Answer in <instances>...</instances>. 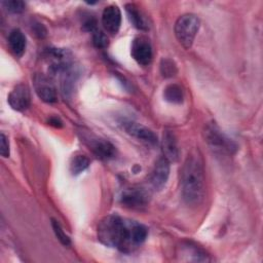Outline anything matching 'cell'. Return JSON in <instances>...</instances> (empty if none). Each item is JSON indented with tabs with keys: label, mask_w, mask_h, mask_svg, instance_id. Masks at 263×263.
Here are the masks:
<instances>
[{
	"label": "cell",
	"mask_w": 263,
	"mask_h": 263,
	"mask_svg": "<svg viewBox=\"0 0 263 263\" xmlns=\"http://www.w3.org/2000/svg\"><path fill=\"white\" fill-rule=\"evenodd\" d=\"M163 97L165 101L174 104H180L183 102L184 93L180 85L170 84L163 90Z\"/></svg>",
	"instance_id": "obj_18"
},
{
	"label": "cell",
	"mask_w": 263,
	"mask_h": 263,
	"mask_svg": "<svg viewBox=\"0 0 263 263\" xmlns=\"http://www.w3.org/2000/svg\"><path fill=\"white\" fill-rule=\"evenodd\" d=\"M198 29L199 20L192 13H185L179 16L174 27L177 40L186 49H189L192 46Z\"/></svg>",
	"instance_id": "obj_3"
},
{
	"label": "cell",
	"mask_w": 263,
	"mask_h": 263,
	"mask_svg": "<svg viewBox=\"0 0 263 263\" xmlns=\"http://www.w3.org/2000/svg\"><path fill=\"white\" fill-rule=\"evenodd\" d=\"M92 42L96 47L105 48L109 44V39L105 33H103L102 31L96 30L93 31V34H92Z\"/></svg>",
	"instance_id": "obj_22"
},
{
	"label": "cell",
	"mask_w": 263,
	"mask_h": 263,
	"mask_svg": "<svg viewBox=\"0 0 263 263\" xmlns=\"http://www.w3.org/2000/svg\"><path fill=\"white\" fill-rule=\"evenodd\" d=\"M2 4L4 7L11 13H21L25 10V3L20 0H9V1H3Z\"/></svg>",
	"instance_id": "obj_21"
},
{
	"label": "cell",
	"mask_w": 263,
	"mask_h": 263,
	"mask_svg": "<svg viewBox=\"0 0 263 263\" xmlns=\"http://www.w3.org/2000/svg\"><path fill=\"white\" fill-rule=\"evenodd\" d=\"M89 163L90 161L87 156L84 154H76L70 161V172L74 176L79 175L88 167Z\"/></svg>",
	"instance_id": "obj_17"
},
{
	"label": "cell",
	"mask_w": 263,
	"mask_h": 263,
	"mask_svg": "<svg viewBox=\"0 0 263 263\" xmlns=\"http://www.w3.org/2000/svg\"><path fill=\"white\" fill-rule=\"evenodd\" d=\"M168 176H170V161L164 157L159 158L156 161L150 176V182L152 187L155 190H161L165 186Z\"/></svg>",
	"instance_id": "obj_12"
},
{
	"label": "cell",
	"mask_w": 263,
	"mask_h": 263,
	"mask_svg": "<svg viewBox=\"0 0 263 263\" xmlns=\"http://www.w3.org/2000/svg\"><path fill=\"white\" fill-rule=\"evenodd\" d=\"M0 153L3 157L7 158L9 157V142L7 137L1 133V148H0Z\"/></svg>",
	"instance_id": "obj_23"
},
{
	"label": "cell",
	"mask_w": 263,
	"mask_h": 263,
	"mask_svg": "<svg viewBox=\"0 0 263 263\" xmlns=\"http://www.w3.org/2000/svg\"><path fill=\"white\" fill-rule=\"evenodd\" d=\"M31 103V93L27 84L20 83L8 95V104L15 111L26 110Z\"/></svg>",
	"instance_id": "obj_10"
},
{
	"label": "cell",
	"mask_w": 263,
	"mask_h": 263,
	"mask_svg": "<svg viewBox=\"0 0 263 263\" xmlns=\"http://www.w3.org/2000/svg\"><path fill=\"white\" fill-rule=\"evenodd\" d=\"M120 202L129 209L140 210L145 208L149 202V194L143 188L132 187L122 191Z\"/></svg>",
	"instance_id": "obj_9"
},
{
	"label": "cell",
	"mask_w": 263,
	"mask_h": 263,
	"mask_svg": "<svg viewBox=\"0 0 263 263\" xmlns=\"http://www.w3.org/2000/svg\"><path fill=\"white\" fill-rule=\"evenodd\" d=\"M181 255L188 256L187 261H208V255L197 246L186 243L181 247Z\"/></svg>",
	"instance_id": "obj_16"
},
{
	"label": "cell",
	"mask_w": 263,
	"mask_h": 263,
	"mask_svg": "<svg viewBox=\"0 0 263 263\" xmlns=\"http://www.w3.org/2000/svg\"><path fill=\"white\" fill-rule=\"evenodd\" d=\"M8 45L11 50V52L17 57L21 58L26 50V36L20 29H14L10 32L8 36Z\"/></svg>",
	"instance_id": "obj_15"
},
{
	"label": "cell",
	"mask_w": 263,
	"mask_h": 263,
	"mask_svg": "<svg viewBox=\"0 0 263 263\" xmlns=\"http://www.w3.org/2000/svg\"><path fill=\"white\" fill-rule=\"evenodd\" d=\"M159 68H160V73H161L162 77H164V78H171V77L175 76L178 72L175 62L167 58L161 60Z\"/></svg>",
	"instance_id": "obj_19"
},
{
	"label": "cell",
	"mask_w": 263,
	"mask_h": 263,
	"mask_svg": "<svg viewBox=\"0 0 263 263\" xmlns=\"http://www.w3.org/2000/svg\"><path fill=\"white\" fill-rule=\"evenodd\" d=\"M130 54L133 59L142 66H147L152 60V46L146 36H137L132 43Z\"/></svg>",
	"instance_id": "obj_8"
},
{
	"label": "cell",
	"mask_w": 263,
	"mask_h": 263,
	"mask_svg": "<svg viewBox=\"0 0 263 263\" xmlns=\"http://www.w3.org/2000/svg\"><path fill=\"white\" fill-rule=\"evenodd\" d=\"M121 125L126 134H128L129 136H132L133 138L137 139L138 141L142 142L147 146H155L158 142L157 136L145 125H142L138 122L130 120L122 121Z\"/></svg>",
	"instance_id": "obj_6"
},
{
	"label": "cell",
	"mask_w": 263,
	"mask_h": 263,
	"mask_svg": "<svg viewBox=\"0 0 263 263\" xmlns=\"http://www.w3.org/2000/svg\"><path fill=\"white\" fill-rule=\"evenodd\" d=\"M49 122H50V124H54L55 126H60V125H62L61 123V121L59 120V119H57V118H51L50 120H49Z\"/></svg>",
	"instance_id": "obj_24"
},
{
	"label": "cell",
	"mask_w": 263,
	"mask_h": 263,
	"mask_svg": "<svg viewBox=\"0 0 263 263\" xmlns=\"http://www.w3.org/2000/svg\"><path fill=\"white\" fill-rule=\"evenodd\" d=\"M51 226H52V229H53V232H54V234H55V236H57V238L61 241V243L62 245H64V246H69L70 245V238H69V236L64 232V230L62 229V227H61V225L58 223V221H55V220H51Z\"/></svg>",
	"instance_id": "obj_20"
},
{
	"label": "cell",
	"mask_w": 263,
	"mask_h": 263,
	"mask_svg": "<svg viewBox=\"0 0 263 263\" xmlns=\"http://www.w3.org/2000/svg\"><path fill=\"white\" fill-rule=\"evenodd\" d=\"M161 147H162V153L163 157L167 159L170 162H175L179 159V147L177 139L171 130H165L162 136L161 141Z\"/></svg>",
	"instance_id": "obj_13"
},
{
	"label": "cell",
	"mask_w": 263,
	"mask_h": 263,
	"mask_svg": "<svg viewBox=\"0 0 263 263\" xmlns=\"http://www.w3.org/2000/svg\"><path fill=\"white\" fill-rule=\"evenodd\" d=\"M102 25L108 33L116 35L121 25V11L117 5H109L105 7L102 13Z\"/></svg>",
	"instance_id": "obj_11"
},
{
	"label": "cell",
	"mask_w": 263,
	"mask_h": 263,
	"mask_svg": "<svg viewBox=\"0 0 263 263\" xmlns=\"http://www.w3.org/2000/svg\"><path fill=\"white\" fill-rule=\"evenodd\" d=\"M82 141L85 143L88 149L101 159H110L116 154L114 145L106 139L97 137L92 134H83Z\"/></svg>",
	"instance_id": "obj_5"
},
{
	"label": "cell",
	"mask_w": 263,
	"mask_h": 263,
	"mask_svg": "<svg viewBox=\"0 0 263 263\" xmlns=\"http://www.w3.org/2000/svg\"><path fill=\"white\" fill-rule=\"evenodd\" d=\"M148 229L145 225L122 218L118 215L104 217L98 225V239L105 246L130 253L146 239Z\"/></svg>",
	"instance_id": "obj_1"
},
{
	"label": "cell",
	"mask_w": 263,
	"mask_h": 263,
	"mask_svg": "<svg viewBox=\"0 0 263 263\" xmlns=\"http://www.w3.org/2000/svg\"><path fill=\"white\" fill-rule=\"evenodd\" d=\"M125 11L127 13V17L130 24L138 30L147 31L149 29L148 22L144 16L143 12L139 9V7L133 3H128L125 5Z\"/></svg>",
	"instance_id": "obj_14"
},
{
	"label": "cell",
	"mask_w": 263,
	"mask_h": 263,
	"mask_svg": "<svg viewBox=\"0 0 263 263\" xmlns=\"http://www.w3.org/2000/svg\"><path fill=\"white\" fill-rule=\"evenodd\" d=\"M181 193L189 205H198L204 197V174L198 152L192 151L186 157L180 174Z\"/></svg>",
	"instance_id": "obj_2"
},
{
	"label": "cell",
	"mask_w": 263,
	"mask_h": 263,
	"mask_svg": "<svg viewBox=\"0 0 263 263\" xmlns=\"http://www.w3.org/2000/svg\"><path fill=\"white\" fill-rule=\"evenodd\" d=\"M204 138L206 143L216 152L232 154L236 150L235 143L224 133H222V130L215 123L206 125L204 129Z\"/></svg>",
	"instance_id": "obj_4"
},
{
	"label": "cell",
	"mask_w": 263,
	"mask_h": 263,
	"mask_svg": "<svg viewBox=\"0 0 263 263\" xmlns=\"http://www.w3.org/2000/svg\"><path fill=\"white\" fill-rule=\"evenodd\" d=\"M33 84L35 92L43 102L49 104L57 102V88L49 77L44 74H35L33 77Z\"/></svg>",
	"instance_id": "obj_7"
}]
</instances>
